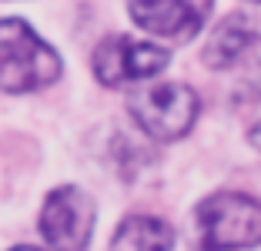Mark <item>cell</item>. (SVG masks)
<instances>
[{
    "mask_svg": "<svg viewBox=\"0 0 261 251\" xmlns=\"http://www.w3.org/2000/svg\"><path fill=\"white\" fill-rule=\"evenodd\" d=\"M127 14L141 31L185 44L204 27L211 0H127Z\"/></svg>",
    "mask_w": 261,
    "mask_h": 251,
    "instance_id": "8992f818",
    "label": "cell"
},
{
    "mask_svg": "<svg viewBox=\"0 0 261 251\" xmlns=\"http://www.w3.org/2000/svg\"><path fill=\"white\" fill-rule=\"evenodd\" d=\"M198 94L181 81H161L130 91L127 111L151 141H177L198 121Z\"/></svg>",
    "mask_w": 261,
    "mask_h": 251,
    "instance_id": "3957f363",
    "label": "cell"
},
{
    "mask_svg": "<svg viewBox=\"0 0 261 251\" xmlns=\"http://www.w3.org/2000/svg\"><path fill=\"white\" fill-rule=\"evenodd\" d=\"M251 144L261 147V124H254V128H251Z\"/></svg>",
    "mask_w": 261,
    "mask_h": 251,
    "instance_id": "9c48e42d",
    "label": "cell"
},
{
    "mask_svg": "<svg viewBox=\"0 0 261 251\" xmlns=\"http://www.w3.org/2000/svg\"><path fill=\"white\" fill-rule=\"evenodd\" d=\"M171 248H174V231L161 218H151V214L124 218L111 238V251H171Z\"/></svg>",
    "mask_w": 261,
    "mask_h": 251,
    "instance_id": "ba28073f",
    "label": "cell"
},
{
    "mask_svg": "<svg viewBox=\"0 0 261 251\" xmlns=\"http://www.w3.org/2000/svg\"><path fill=\"white\" fill-rule=\"evenodd\" d=\"M94 74L104 87H121V84L147 81V77L161 74L171 64V54L144 40H130L124 34L108 37L94 51Z\"/></svg>",
    "mask_w": 261,
    "mask_h": 251,
    "instance_id": "5b68a950",
    "label": "cell"
},
{
    "mask_svg": "<svg viewBox=\"0 0 261 251\" xmlns=\"http://www.w3.org/2000/svg\"><path fill=\"white\" fill-rule=\"evenodd\" d=\"M61 77V57L27 20H0V91L31 94Z\"/></svg>",
    "mask_w": 261,
    "mask_h": 251,
    "instance_id": "6da1fadb",
    "label": "cell"
},
{
    "mask_svg": "<svg viewBox=\"0 0 261 251\" xmlns=\"http://www.w3.org/2000/svg\"><path fill=\"white\" fill-rule=\"evenodd\" d=\"M94 201L81 188L61 184L47 194L40 211V235L54 251H84L94 235Z\"/></svg>",
    "mask_w": 261,
    "mask_h": 251,
    "instance_id": "277c9868",
    "label": "cell"
},
{
    "mask_svg": "<svg viewBox=\"0 0 261 251\" xmlns=\"http://www.w3.org/2000/svg\"><path fill=\"white\" fill-rule=\"evenodd\" d=\"M10 251H40V248H34V244H17V248H10Z\"/></svg>",
    "mask_w": 261,
    "mask_h": 251,
    "instance_id": "30bf717a",
    "label": "cell"
},
{
    "mask_svg": "<svg viewBox=\"0 0 261 251\" xmlns=\"http://www.w3.org/2000/svg\"><path fill=\"white\" fill-rule=\"evenodd\" d=\"M254 4H261V0H254Z\"/></svg>",
    "mask_w": 261,
    "mask_h": 251,
    "instance_id": "8fae6325",
    "label": "cell"
},
{
    "mask_svg": "<svg viewBox=\"0 0 261 251\" xmlns=\"http://www.w3.org/2000/svg\"><path fill=\"white\" fill-rule=\"evenodd\" d=\"M258 40H261V20H254L251 14H231L207 34L204 64L211 70H224L238 61L245 51H251Z\"/></svg>",
    "mask_w": 261,
    "mask_h": 251,
    "instance_id": "52a82bcc",
    "label": "cell"
},
{
    "mask_svg": "<svg viewBox=\"0 0 261 251\" xmlns=\"http://www.w3.org/2000/svg\"><path fill=\"white\" fill-rule=\"evenodd\" d=\"M194 238L201 251H241L261 241V201L218 191L194 208Z\"/></svg>",
    "mask_w": 261,
    "mask_h": 251,
    "instance_id": "7a4b0ae2",
    "label": "cell"
}]
</instances>
